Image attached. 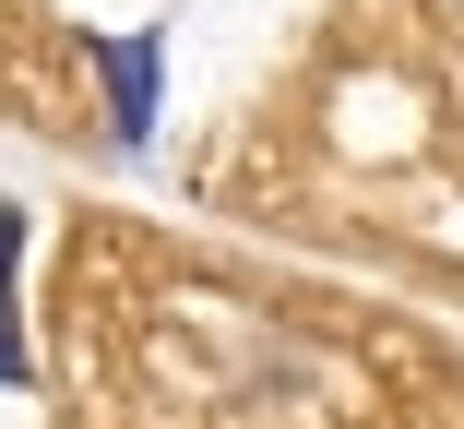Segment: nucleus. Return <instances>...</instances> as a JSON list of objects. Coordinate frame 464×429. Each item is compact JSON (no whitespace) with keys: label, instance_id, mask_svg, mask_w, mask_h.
I'll return each instance as SVG.
<instances>
[{"label":"nucleus","instance_id":"1","mask_svg":"<svg viewBox=\"0 0 464 429\" xmlns=\"http://www.w3.org/2000/svg\"><path fill=\"white\" fill-rule=\"evenodd\" d=\"M13 250H24V227L0 215V382H24V334H13Z\"/></svg>","mask_w":464,"mask_h":429}]
</instances>
